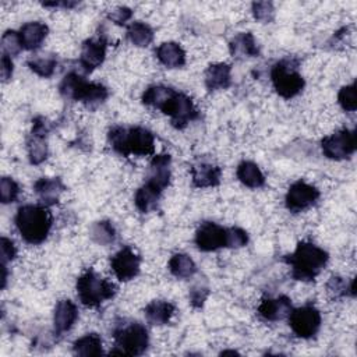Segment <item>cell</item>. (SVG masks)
<instances>
[{
	"mask_svg": "<svg viewBox=\"0 0 357 357\" xmlns=\"http://www.w3.org/2000/svg\"><path fill=\"white\" fill-rule=\"evenodd\" d=\"M59 91L66 99L82 102L89 107H96L109 96V91L105 85L85 81L77 73H68L60 82Z\"/></svg>",
	"mask_w": 357,
	"mask_h": 357,
	"instance_id": "cell-4",
	"label": "cell"
},
{
	"mask_svg": "<svg viewBox=\"0 0 357 357\" xmlns=\"http://www.w3.org/2000/svg\"><path fill=\"white\" fill-rule=\"evenodd\" d=\"M169 271L178 279H188L197 272V265L187 254L178 252L170 258Z\"/></svg>",
	"mask_w": 357,
	"mask_h": 357,
	"instance_id": "cell-30",
	"label": "cell"
},
{
	"mask_svg": "<svg viewBox=\"0 0 357 357\" xmlns=\"http://www.w3.org/2000/svg\"><path fill=\"white\" fill-rule=\"evenodd\" d=\"M92 240L100 245H107L114 241L116 238V231L114 227L110 222L107 220H100L92 225L91 231H89Z\"/></svg>",
	"mask_w": 357,
	"mask_h": 357,
	"instance_id": "cell-33",
	"label": "cell"
},
{
	"mask_svg": "<svg viewBox=\"0 0 357 357\" xmlns=\"http://www.w3.org/2000/svg\"><path fill=\"white\" fill-rule=\"evenodd\" d=\"M231 84V67L226 63L209 64L205 71V86L208 91L226 89Z\"/></svg>",
	"mask_w": 357,
	"mask_h": 357,
	"instance_id": "cell-21",
	"label": "cell"
},
{
	"mask_svg": "<svg viewBox=\"0 0 357 357\" xmlns=\"http://www.w3.org/2000/svg\"><path fill=\"white\" fill-rule=\"evenodd\" d=\"M73 351L77 356H84V357L100 356L103 353L102 339L98 333H86L74 342Z\"/></svg>",
	"mask_w": 357,
	"mask_h": 357,
	"instance_id": "cell-29",
	"label": "cell"
},
{
	"mask_svg": "<svg viewBox=\"0 0 357 357\" xmlns=\"http://www.w3.org/2000/svg\"><path fill=\"white\" fill-rule=\"evenodd\" d=\"M47 32H49V28L43 22L32 21V22L24 24L20 29L22 47L26 50H36L45 40Z\"/></svg>",
	"mask_w": 357,
	"mask_h": 357,
	"instance_id": "cell-22",
	"label": "cell"
},
{
	"mask_svg": "<svg viewBox=\"0 0 357 357\" xmlns=\"http://www.w3.org/2000/svg\"><path fill=\"white\" fill-rule=\"evenodd\" d=\"M116 349L110 354L120 356H141L149 343L148 331L139 322H131L123 326H119L113 332Z\"/></svg>",
	"mask_w": 357,
	"mask_h": 357,
	"instance_id": "cell-7",
	"label": "cell"
},
{
	"mask_svg": "<svg viewBox=\"0 0 357 357\" xmlns=\"http://www.w3.org/2000/svg\"><path fill=\"white\" fill-rule=\"evenodd\" d=\"M339 105L346 112H354L357 107V93H356V82H351L350 85L342 86L337 93Z\"/></svg>",
	"mask_w": 357,
	"mask_h": 357,
	"instance_id": "cell-36",
	"label": "cell"
},
{
	"mask_svg": "<svg viewBox=\"0 0 357 357\" xmlns=\"http://www.w3.org/2000/svg\"><path fill=\"white\" fill-rule=\"evenodd\" d=\"M248 243V234L241 227L226 229V247L240 248Z\"/></svg>",
	"mask_w": 357,
	"mask_h": 357,
	"instance_id": "cell-38",
	"label": "cell"
},
{
	"mask_svg": "<svg viewBox=\"0 0 357 357\" xmlns=\"http://www.w3.org/2000/svg\"><path fill=\"white\" fill-rule=\"evenodd\" d=\"M291 311L290 298L286 296H279L275 298H265L258 305V315L269 322L280 321L289 317Z\"/></svg>",
	"mask_w": 357,
	"mask_h": 357,
	"instance_id": "cell-16",
	"label": "cell"
},
{
	"mask_svg": "<svg viewBox=\"0 0 357 357\" xmlns=\"http://www.w3.org/2000/svg\"><path fill=\"white\" fill-rule=\"evenodd\" d=\"M166 116L170 117L172 126L176 128H184L187 124L198 117V110L190 96L181 92H174L172 99L167 102L162 110Z\"/></svg>",
	"mask_w": 357,
	"mask_h": 357,
	"instance_id": "cell-10",
	"label": "cell"
},
{
	"mask_svg": "<svg viewBox=\"0 0 357 357\" xmlns=\"http://www.w3.org/2000/svg\"><path fill=\"white\" fill-rule=\"evenodd\" d=\"M230 53L234 59H245L258 56L259 49L255 43L252 33L250 32H240L237 33L229 43Z\"/></svg>",
	"mask_w": 357,
	"mask_h": 357,
	"instance_id": "cell-26",
	"label": "cell"
},
{
	"mask_svg": "<svg viewBox=\"0 0 357 357\" xmlns=\"http://www.w3.org/2000/svg\"><path fill=\"white\" fill-rule=\"evenodd\" d=\"M145 318L152 325H166L174 315L176 307L170 301L153 300L145 307Z\"/></svg>",
	"mask_w": 357,
	"mask_h": 357,
	"instance_id": "cell-24",
	"label": "cell"
},
{
	"mask_svg": "<svg viewBox=\"0 0 357 357\" xmlns=\"http://www.w3.org/2000/svg\"><path fill=\"white\" fill-rule=\"evenodd\" d=\"M78 318L77 305L71 300H60L54 307L53 324L57 335L70 331Z\"/></svg>",
	"mask_w": 357,
	"mask_h": 357,
	"instance_id": "cell-20",
	"label": "cell"
},
{
	"mask_svg": "<svg viewBox=\"0 0 357 357\" xmlns=\"http://www.w3.org/2000/svg\"><path fill=\"white\" fill-rule=\"evenodd\" d=\"M53 223L52 212L46 205L26 204L18 208L15 226L21 237L29 244H40L46 240Z\"/></svg>",
	"mask_w": 357,
	"mask_h": 357,
	"instance_id": "cell-1",
	"label": "cell"
},
{
	"mask_svg": "<svg viewBox=\"0 0 357 357\" xmlns=\"http://www.w3.org/2000/svg\"><path fill=\"white\" fill-rule=\"evenodd\" d=\"M319 198V190L303 180L293 183L284 197L286 208L293 212H301L314 205Z\"/></svg>",
	"mask_w": 357,
	"mask_h": 357,
	"instance_id": "cell-11",
	"label": "cell"
},
{
	"mask_svg": "<svg viewBox=\"0 0 357 357\" xmlns=\"http://www.w3.org/2000/svg\"><path fill=\"white\" fill-rule=\"evenodd\" d=\"M170 165H172V158L169 153L153 155L149 163L148 181L159 187L160 190H165L170 181Z\"/></svg>",
	"mask_w": 357,
	"mask_h": 357,
	"instance_id": "cell-18",
	"label": "cell"
},
{
	"mask_svg": "<svg viewBox=\"0 0 357 357\" xmlns=\"http://www.w3.org/2000/svg\"><path fill=\"white\" fill-rule=\"evenodd\" d=\"M252 14L255 20L261 22H269L273 20L275 15V8L271 1H255L252 3Z\"/></svg>",
	"mask_w": 357,
	"mask_h": 357,
	"instance_id": "cell-39",
	"label": "cell"
},
{
	"mask_svg": "<svg viewBox=\"0 0 357 357\" xmlns=\"http://www.w3.org/2000/svg\"><path fill=\"white\" fill-rule=\"evenodd\" d=\"M191 180L192 185L197 188H208L215 187L220 183L222 177V169L219 166H215L212 163L199 162L191 166Z\"/></svg>",
	"mask_w": 357,
	"mask_h": 357,
	"instance_id": "cell-17",
	"label": "cell"
},
{
	"mask_svg": "<svg viewBox=\"0 0 357 357\" xmlns=\"http://www.w3.org/2000/svg\"><path fill=\"white\" fill-rule=\"evenodd\" d=\"M20 185L11 177H1L0 180V199L3 204L14 202L18 198Z\"/></svg>",
	"mask_w": 357,
	"mask_h": 357,
	"instance_id": "cell-37",
	"label": "cell"
},
{
	"mask_svg": "<svg viewBox=\"0 0 357 357\" xmlns=\"http://www.w3.org/2000/svg\"><path fill=\"white\" fill-rule=\"evenodd\" d=\"M195 244L205 252L226 247V229L215 222H204L195 231Z\"/></svg>",
	"mask_w": 357,
	"mask_h": 357,
	"instance_id": "cell-13",
	"label": "cell"
},
{
	"mask_svg": "<svg viewBox=\"0 0 357 357\" xmlns=\"http://www.w3.org/2000/svg\"><path fill=\"white\" fill-rule=\"evenodd\" d=\"M356 279H351L350 282H346L340 276H332L326 283V290L332 298H339L343 296H356Z\"/></svg>",
	"mask_w": 357,
	"mask_h": 357,
	"instance_id": "cell-32",
	"label": "cell"
},
{
	"mask_svg": "<svg viewBox=\"0 0 357 357\" xmlns=\"http://www.w3.org/2000/svg\"><path fill=\"white\" fill-rule=\"evenodd\" d=\"M0 248H1V264L3 265H6L7 262H10L15 258L17 248H15L13 240L3 236L0 240Z\"/></svg>",
	"mask_w": 357,
	"mask_h": 357,
	"instance_id": "cell-40",
	"label": "cell"
},
{
	"mask_svg": "<svg viewBox=\"0 0 357 357\" xmlns=\"http://www.w3.org/2000/svg\"><path fill=\"white\" fill-rule=\"evenodd\" d=\"M14 66H13V61H11V57H8V56H1V67H0V71H1V79H3V82H7L10 78H11V75H13V68Z\"/></svg>",
	"mask_w": 357,
	"mask_h": 357,
	"instance_id": "cell-43",
	"label": "cell"
},
{
	"mask_svg": "<svg viewBox=\"0 0 357 357\" xmlns=\"http://www.w3.org/2000/svg\"><path fill=\"white\" fill-rule=\"evenodd\" d=\"M49 131L47 123L43 117H36L32 124V131L28 138V156L29 162L33 165H39L47 158V144L46 134Z\"/></svg>",
	"mask_w": 357,
	"mask_h": 357,
	"instance_id": "cell-14",
	"label": "cell"
},
{
	"mask_svg": "<svg viewBox=\"0 0 357 357\" xmlns=\"http://www.w3.org/2000/svg\"><path fill=\"white\" fill-rule=\"evenodd\" d=\"M158 60L167 68H178L185 64V53L176 42H165L156 49Z\"/></svg>",
	"mask_w": 357,
	"mask_h": 357,
	"instance_id": "cell-23",
	"label": "cell"
},
{
	"mask_svg": "<svg viewBox=\"0 0 357 357\" xmlns=\"http://www.w3.org/2000/svg\"><path fill=\"white\" fill-rule=\"evenodd\" d=\"M131 15H132V11L128 7H117L116 10L107 14V18L117 25H123L131 18Z\"/></svg>",
	"mask_w": 357,
	"mask_h": 357,
	"instance_id": "cell-42",
	"label": "cell"
},
{
	"mask_svg": "<svg viewBox=\"0 0 357 357\" xmlns=\"http://www.w3.org/2000/svg\"><path fill=\"white\" fill-rule=\"evenodd\" d=\"M33 190L43 205L50 206L59 202L61 192L66 190L59 177H42L35 181Z\"/></svg>",
	"mask_w": 357,
	"mask_h": 357,
	"instance_id": "cell-19",
	"label": "cell"
},
{
	"mask_svg": "<svg viewBox=\"0 0 357 357\" xmlns=\"http://www.w3.org/2000/svg\"><path fill=\"white\" fill-rule=\"evenodd\" d=\"M106 46H107V42L103 36L86 39L82 43L79 64L86 73L93 71L103 63L106 56Z\"/></svg>",
	"mask_w": 357,
	"mask_h": 357,
	"instance_id": "cell-15",
	"label": "cell"
},
{
	"mask_svg": "<svg viewBox=\"0 0 357 357\" xmlns=\"http://www.w3.org/2000/svg\"><path fill=\"white\" fill-rule=\"evenodd\" d=\"M28 67L35 73L38 74L39 77H52L53 73H54V68H56V64H57V60L54 56L49 54V56H36L31 60H28Z\"/></svg>",
	"mask_w": 357,
	"mask_h": 357,
	"instance_id": "cell-34",
	"label": "cell"
},
{
	"mask_svg": "<svg viewBox=\"0 0 357 357\" xmlns=\"http://www.w3.org/2000/svg\"><path fill=\"white\" fill-rule=\"evenodd\" d=\"M357 146L356 139V131L343 128L339 130L321 141V149L322 153L333 160H342L346 158H350Z\"/></svg>",
	"mask_w": 357,
	"mask_h": 357,
	"instance_id": "cell-8",
	"label": "cell"
},
{
	"mask_svg": "<svg viewBox=\"0 0 357 357\" xmlns=\"http://www.w3.org/2000/svg\"><path fill=\"white\" fill-rule=\"evenodd\" d=\"M284 262L291 268V276L296 280H314L326 265L328 252L310 241H300L296 250L286 255Z\"/></svg>",
	"mask_w": 357,
	"mask_h": 357,
	"instance_id": "cell-2",
	"label": "cell"
},
{
	"mask_svg": "<svg viewBox=\"0 0 357 357\" xmlns=\"http://www.w3.org/2000/svg\"><path fill=\"white\" fill-rule=\"evenodd\" d=\"M77 294L86 307H99L103 301L114 297L117 287L107 279L98 275L93 269L85 271L77 279Z\"/></svg>",
	"mask_w": 357,
	"mask_h": 357,
	"instance_id": "cell-5",
	"label": "cell"
},
{
	"mask_svg": "<svg viewBox=\"0 0 357 357\" xmlns=\"http://www.w3.org/2000/svg\"><path fill=\"white\" fill-rule=\"evenodd\" d=\"M289 325L296 336L303 339H310L317 335L321 326V314L311 305H303L298 308H291L289 314Z\"/></svg>",
	"mask_w": 357,
	"mask_h": 357,
	"instance_id": "cell-9",
	"label": "cell"
},
{
	"mask_svg": "<svg viewBox=\"0 0 357 357\" xmlns=\"http://www.w3.org/2000/svg\"><path fill=\"white\" fill-rule=\"evenodd\" d=\"M237 178L248 188H259L265 184V176L251 160H244L237 166Z\"/></svg>",
	"mask_w": 357,
	"mask_h": 357,
	"instance_id": "cell-28",
	"label": "cell"
},
{
	"mask_svg": "<svg viewBox=\"0 0 357 357\" xmlns=\"http://www.w3.org/2000/svg\"><path fill=\"white\" fill-rule=\"evenodd\" d=\"M174 89L170 86H165V85H152L149 88H146L142 93V103L145 106H151L155 109H159L160 112L165 109V106L167 105V102L172 99V96L174 95Z\"/></svg>",
	"mask_w": 357,
	"mask_h": 357,
	"instance_id": "cell-27",
	"label": "cell"
},
{
	"mask_svg": "<svg viewBox=\"0 0 357 357\" xmlns=\"http://www.w3.org/2000/svg\"><path fill=\"white\" fill-rule=\"evenodd\" d=\"M209 294V290L206 286H194L190 291V301H191V305L195 307V308H199L204 305L206 297Z\"/></svg>",
	"mask_w": 357,
	"mask_h": 357,
	"instance_id": "cell-41",
	"label": "cell"
},
{
	"mask_svg": "<svg viewBox=\"0 0 357 357\" xmlns=\"http://www.w3.org/2000/svg\"><path fill=\"white\" fill-rule=\"evenodd\" d=\"M110 146L123 156H146L155 152V137L144 127L116 126L107 134Z\"/></svg>",
	"mask_w": 357,
	"mask_h": 357,
	"instance_id": "cell-3",
	"label": "cell"
},
{
	"mask_svg": "<svg viewBox=\"0 0 357 357\" xmlns=\"http://www.w3.org/2000/svg\"><path fill=\"white\" fill-rule=\"evenodd\" d=\"M22 42L20 38V32L17 31H6L1 36V50L4 56L13 57L21 52Z\"/></svg>",
	"mask_w": 357,
	"mask_h": 357,
	"instance_id": "cell-35",
	"label": "cell"
},
{
	"mask_svg": "<svg viewBox=\"0 0 357 357\" xmlns=\"http://www.w3.org/2000/svg\"><path fill=\"white\" fill-rule=\"evenodd\" d=\"M110 266L119 280L128 282L139 273L141 257L131 247H124L112 257Z\"/></svg>",
	"mask_w": 357,
	"mask_h": 357,
	"instance_id": "cell-12",
	"label": "cell"
},
{
	"mask_svg": "<svg viewBox=\"0 0 357 357\" xmlns=\"http://www.w3.org/2000/svg\"><path fill=\"white\" fill-rule=\"evenodd\" d=\"M163 190H160L159 187L153 185L152 183L146 181L142 187H139L135 192V206L139 212L142 213H149L153 209H156L158 204H159V198Z\"/></svg>",
	"mask_w": 357,
	"mask_h": 357,
	"instance_id": "cell-25",
	"label": "cell"
},
{
	"mask_svg": "<svg viewBox=\"0 0 357 357\" xmlns=\"http://www.w3.org/2000/svg\"><path fill=\"white\" fill-rule=\"evenodd\" d=\"M298 60L297 59H283L278 61L271 70V79L275 91L279 96L284 99L294 98L304 88V78L297 71Z\"/></svg>",
	"mask_w": 357,
	"mask_h": 357,
	"instance_id": "cell-6",
	"label": "cell"
},
{
	"mask_svg": "<svg viewBox=\"0 0 357 357\" xmlns=\"http://www.w3.org/2000/svg\"><path fill=\"white\" fill-rule=\"evenodd\" d=\"M127 38L132 45L138 47H145L153 40V31L148 24L135 21L127 26Z\"/></svg>",
	"mask_w": 357,
	"mask_h": 357,
	"instance_id": "cell-31",
	"label": "cell"
}]
</instances>
